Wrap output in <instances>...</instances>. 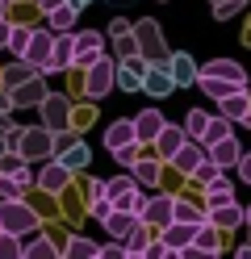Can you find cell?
<instances>
[{"mask_svg": "<svg viewBox=\"0 0 251 259\" xmlns=\"http://www.w3.org/2000/svg\"><path fill=\"white\" fill-rule=\"evenodd\" d=\"M9 29H13V25H9L5 17H0V51H5V46H9Z\"/></svg>", "mask_w": 251, "mask_h": 259, "instance_id": "50", "label": "cell"}, {"mask_svg": "<svg viewBox=\"0 0 251 259\" xmlns=\"http://www.w3.org/2000/svg\"><path fill=\"white\" fill-rule=\"evenodd\" d=\"M138 222H142V218L134 213V209H117V205H113V213H109L105 222H100V226H105V234H109V238L126 242V234H130V230H134Z\"/></svg>", "mask_w": 251, "mask_h": 259, "instance_id": "16", "label": "cell"}, {"mask_svg": "<svg viewBox=\"0 0 251 259\" xmlns=\"http://www.w3.org/2000/svg\"><path fill=\"white\" fill-rule=\"evenodd\" d=\"M130 25H134V21H126V17H113V21H109V34H126Z\"/></svg>", "mask_w": 251, "mask_h": 259, "instance_id": "48", "label": "cell"}, {"mask_svg": "<svg viewBox=\"0 0 251 259\" xmlns=\"http://www.w3.org/2000/svg\"><path fill=\"white\" fill-rule=\"evenodd\" d=\"M13 197H25V184L17 176H5L0 171V201H13Z\"/></svg>", "mask_w": 251, "mask_h": 259, "instance_id": "41", "label": "cell"}, {"mask_svg": "<svg viewBox=\"0 0 251 259\" xmlns=\"http://www.w3.org/2000/svg\"><path fill=\"white\" fill-rule=\"evenodd\" d=\"M5 5H25V0H5Z\"/></svg>", "mask_w": 251, "mask_h": 259, "instance_id": "58", "label": "cell"}, {"mask_svg": "<svg viewBox=\"0 0 251 259\" xmlns=\"http://www.w3.org/2000/svg\"><path fill=\"white\" fill-rule=\"evenodd\" d=\"M71 259H100V247L92 238H84V234H76V238H67V247H63Z\"/></svg>", "mask_w": 251, "mask_h": 259, "instance_id": "32", "label": "cell"}, {"mask_svg": "<svg viewBox=\"0 0 251 259\" xmlns=\"http://www.w3.org/2000/svg\"><path fill=\"white\" fill-rule=\"evenodd\" d=\"M21 255H25V259H55L59 247H55L50 238H29V242H21Z\"/></svg>", "mask_w": 251, "mask_h": 259, "instance_id": "33", "label": "cell"}, {"mask_svg": "<svg viewBox=\"0 0 251 259\" xmlns=\"http://www.w3.org/2000/svg\"><path fill=\"white\" fill-rule=\"evenodd\" d=\"M205 155H209V151H205V142H201V138H184V147L167 159V163H172L176 171H184V176H193L201 163H205Z\"/></svg>", "mask_w": 251, "mask_h": 259, "instance_id": "12", "label": "cell"}, {"mask_svg": "<svg viewBox=\"0 0 251 259\" xmlns=\"http://www.w3.org/2000/svg\"><path fill=\"white\" fill-rule=\"evenodd\" d=\"M0 109H13V96H9V88L0 84Z\"/></svg>", "mask_w": 251, "mask_h": 259, "instance_id": "51", "label": "cell"}, {"mask_svg": "<svg viewBox=\"0 0 251 259\" xmlns=\"http://www.w3.org/2000/svg\"><path fill=\"white\" fill-rule=\"evenodd\" d=\"M184 138H189V134H184V125H167V121H163L159 138H155V151H159V159H163V163H167V159H172V155L184 147Z\"/></svg>", "mask_w": 251, "mask_h": 259, "instance_id": "21", "label": "cell"}, {"mask_svg": "<svg viewBox=\"0 0 251 259\" xmlns=\"http://www.w3.org/2000/svg\"><path fill=\"white\" fill-rule=\"evenodd\" d=\"M55 5H67V0H38V9H42V13H50Z\"/></svg>", "mask_w": 251, "mask_h": 259, "instance_id": "53", "label": "cell"}, {"mask_svg": "<svg viewBox=\"0 0 251 259\" xmlns=\"http://www.w3.org/2000/svg\"><path fill=\"white\" fill-rule=\"evenodd\" d=\"M126 255V242H109V247H100V259H122Z\"/></svg>", "mask_w": 251, "mask_h": 259, "instance_id": "46", "label": "cell"}, {"mask_svg": "<svg viewBox=\"0 0 251 259\" xmlns=\"http://www.w3.org/2000/svg\"><path fill=\"white\" fill-rule=\"evenodd\" d=\"M193 247H197V255H218V226H213V222L197 226V234H193Z\"/></svg>", "mask_w": 251, "mask_h": 259, "instance_id": "31", "label": "cell"}, {"mask_svg": "<svg viewBox=\"0 0 251 259\" xmlns=\"http://www.w3.org/2000/svg\"><path fill=\"white\" fill-rule=\"evenodd\" d=\"M172 218H176V222H193V226H205V222H209L205 205H193V201H180V197H176V205H172Z\"/></svg>", "mask_w": 251, "mask_h": 259, "instance_id": "29", "label": "cell"}, {"mask_svg": "<svg viewBox=\"0 0 251 259\" xmlns=\"http://www.w3.org/2000/svg\"><path fill=\"white\" fill-rule=\"evenodd\" d=\"M55 159H59L63 167H71V171H84V167H88V159H92V151L84 147L76 134L59 130V134H55Z\"/></svg>", "mask_w": 251, "mask_h": 259, "instance_id": "6", "label": "cell"}, {"mask_svg": "<svg viewBox=\"0 0 251 259\" xmlns=\"http://www.w3.org/2000/svg\"><path fill=\"white\" fill-rule=\"evenodd\" d=\"M163 130V113L159 109H142L138 117H134V134H138V142H155Z\"/></svg>", "mask_w": 251, "mask_h": 259, "instance_id": "24", "label": "cell"}, {"mask_svg": "<svg viewBox=\"0 0 251 259\" xmlns=\"http://www.w3.org/2000/svg\"><path fill=\"white\" fill-rule=\"evenodd\" d=\"M147 242H151V238H147V222H138V226H134V230L126 234V255H130V259L147 255Z\"/></svg>", "mask_w": 251, "mask_h": 259, "instance_id": "34", "label": "cell"}, {"mask_svg": "<svg viewBox=\"0 0 251 259\" xmlns=\"http://www.w3.org/2000/svg\"><path fill=\"white\" fill-rule=\"evenodd\" d=\"M201 71H209V75H222V79H234V84H247V71H243L234 59H213V63H205Z\"/></svg>", "mask_w": 251, "mask_h": 259, "instance_id": "28", "label": "cell"}, {"mask_svg": "<svg viewBox=\"0 0 251 259\" xmlns=\"http://www.w3.org/2000/svg\"><path fill=\"white\" fill-rule=\"evenodd\" d=\"M172 205H176V197H151V201L142 205V222L155 226V230L167 226V222H172Z\"/></svg>", "mask_w": 251, "mask_h": 259, "instance_id": "23", "label": "cell"}, {"mask_svg": "<svg viewBox=\"0 0 251 259\" xmlns=\"http://www.w3.org/2000/svg\"><path fill=\"white\" fill-rule=\"evenodd\" d=\"M71 51H76V29H59L55 46H50V59L42 63V75H55V71H71Z\"/></svg>", "mask_w": 251, "mask_h": 259, "instance_id": "8", "label": "cell"}, {"mask_svg": "<svg viewBox=\"0 0 251 259\" xmlns=\"http://www.w3.org/2000/svg\"><path fill=\"white\" fill-rule=\"evenodd\" d=\"M205 213H209V222L218 226V230H234V226H243V205H234V201L213 205V209H205Z\"/></svg>", "mask_w": 251, "mask_h": 259, "instance_id": "25", "label": "cell"}, {"mask_svg": "<svg viewBox=\"0 0 251 259\" xmlns=\"http://www.w3.org/2000/svg\"><path fill=\"white\" fill-rule=\"evenodd\" d=\"M67 180H71V167H63L59 159H42V171L33 176V184H38L42 192H63Z\"/></svg>", "mask_w": 251, "mask_h": 259, "instance_id": "13", "label": "cell"}, {"mask_svg": "<svg viewBox=\"0 0 251 259\" xmlns=\"http://www.w3.org/2000/svg\"><path fill=\"white\" fill-rule=\"evenodd\" d=\"M46 75L38 71L33 79H25V84H17V88H9V96H13V109H38L42 101H46Z\"/></svg>", "mask_w": 251, "mask_h": 259, "instance_id": "11", "label": "cell"}, {"mask_svg": "<svg viewBox=\"0 0 251 259\" xmlns=\"http://www.w3.org/2000/svg\"><path fill=\"white\" fill-rule=\"evenodd\" d=\"M5 147L17 151L25 159V163H33V159H55V134L38 121V125H9L5 130Z\"/></svg>", "mask_w": 251, "mask_h": 259, "instance_id": "1", "label": "cell"}, {"mask_svg": "<svg viewBox=\"0 0 251 259\" xmlns=\"http://www.w3.org/2000/svg\"><path fill=\"white\" fill-rule=\"evenodd\" d=\"M243 5H247V0H213V17H218V21H226V17H234Z\"/></svg>", "mask_w": 251, "mask_h": 259, "instance_id": "44", "label": "cell"}, {"mask_svg": "<svg viewBox=\"0 0 251 259\" xmlns=\"http://www.w3.org/2000/svg\"><path fill=\"white\" fill-rule=\"evenodd\" d=\"M50 46H55V29H33L29 46H25V59L33 63V67H42V63L50 59Z\"/></svg>", "mask_w": 251, "mask_h": 259, "instance_id": "20", "label": "cell"}, {"mask_svg": "<svg viewBox=\"0 0 251 259\" xmlns=\"http://www.w3.org/2000/svg\"><path fill=\"white\" fill-rule=\"evenodd\" d=\"M88 197H92V201L105 197V180H92V184H88Z\"/></svg>", "mask_w": 251, "mask_h": 259, "instance_id": "49", "label": "cell"}, {"mask_svg": "<svg viewBox=\"0 0 251 259\" xmlns=\"http://www.w3.org/2000/svg\"><path fill=\"white\" fill-rule=\"evenodd\" d=\"M176 84H172V71H167V63H151L147 67V75H142V92H151V96H167Z\"/></svg>", "mask_w": 251, "mask_h": 259, "instance_id": "19", "label": "cell"}, {"mask_svg": "<svg viewBox=\"0 0 251 259\" xmlns=\"http://www.w3.org/2000/svg\"><path fill=\"white\" fill-rule=\"evenodd\" d=\"M151 63L142 55H130V59H117V71H113V88L122 92H138L142 88V75H147Z\"/></svg>", "mask_w": 251, "mask_h": 259, "instance_id": "10", "label": "cell"}, {"mask_svg": "<svg viewBox=\"0 0 251 259\" xmlns=\"http://www.w3.org/2000/svg\"><path fill=\"white\" fill-rule=\"evenodd\" d=\"M226 134H230V117H222V113H218V117L205 121V134H201V142H205V147H213V142L226 138Z\"/></svg>", "mask_w": 251, "mask_h": 259, "instance_id": "36", "label": "cell"}, {"mask_svg": "<svg viewBox=\"0 0 251 259\" xmlns=\"http://www.w3.org/2000/svg\"><path fill=\"white\" fill-rule=\"evenodd\" d=\"M243 226L251 230V205H243Z\"/></svg>", "mask_w": 251, "mask_h": 259, "instance_id": "54", "label": "cell"}, {"mask_svg": "<svg viewBox=\"0 0 251 259\" xmlns=\"http://www.w3.org/2000/svg\"><path fill=\"white\" fill-rule=\"evenodd\" d=\"M113 159H117V163H122L126 171L134 167V163H138V159H142V142H126V147H117V151H109Z\"/></svg>", "mask_w": 251, "mask_h": 259, "instance_id": "38", "label": "cell"}, {"mask_svg": "<svg viewBox=\"0 0 251 259\" xmlns=\"http://www.w3.org/2000/svg\"><path fill=\"white\" fill-rule=\"evenodd\" d=\"M226 201H234V184L226 180L222 171H218L213 180L205 184V209H213V205H226Z\"/></svg>", "mask_w": 251, "mask_h": 259, "instance_id": "26", "label": "cell"}, {"mask_svg": "<svg viewBox=\"0 0 251 259\" xmlns=\"http://www.w3.org/2000/svg\"><path fill=\"white\" fill-rule=\"evenodd\" d=\"M218 113H222V117H230V121L251 125V96H247V88H243V92L222 96V101H218Z\"/></svg>", "mask_w": 251, "mask_h": 259, "instance_id": "17", "label": "cell"}, {"mask_svg": "<svg viewBox=\"0 0 251 259\" xmlns=\"http://www.w3.org/2000/svg\"><path fill=\"white\" fill-rule=\"evenodd\" d=\"M105 197L117 205V209H134V213L142 218V192H138V180H134V171H126V176H113V180L105 184Z\"/></svg>", "mask_w": 251, "mask_h": 259, "instance_id": "4", "label": "cell"}, {"mask_svg": "<svg viewBox=\"0 0 251 259\" xmlns=\"http://www.w3.org/2000/svg\"><path fill=\"white\" fill-rule=\"evenodd\" d=\"M0 17H5V0H0Z\"/></svg>", "mask_w": 251, "mask_h": 259, "instance_id": "59", "label": "cell"}, {"mask_svg": "<svg viewBox=\"0 0 251 259\" xmlns=\"http://www.w3.org/2000/svg\"><path fill=\"white\" fill-rule=\"evenodd\" d=\"M0 171H5V176H21L25 171V159L17 151H5V155H0Z\"/></svg>", "mask_w": 251, "mask_h": 259, "instance_id": "43", "label": "cell"}, {"mask_svg": "<svg viewBox=\"0 0 251 259\" xmlns=\"http://www.w3.org/2000/svg\"><path fill=\"white\" fill-rule=\"evenodd\" d=\"M218 171H222V167H218V163H213V159L205 155V163H201V167L193 171V180H197V184H209V180H213V176H218Z\"/></svg>", "mask_w": 251, "mask_h": 259, "instance_id": "45", "label": "cell"}, {"mask_svg": "<svg viewBox=\"0 0 251 259\" xmlns=\"http://www.w3.org/2000/svg\"><path fill=\"white\" fill-rule=\"evenodd\" d=\"M193 234H197V226L193 222H167V226H159V238L167 242V247H172V255H180L184 247H189V242H193Z\"/></svg>", "mask_w": 251, "mask_h": 259, "instance_id": "15", "label": "cell"}, {"mask_svg": "<svg viewBox=\"0 0 251 259\" xmlns=\"http://www.w3.org/2000/svg\"><path fill=\"white\" fill-rule=\"evenodd\" d=\"M71 5H76V9H88V5H92V0H71Z\"/></svg>", "mask_w": 251, "mask_h": 259, "instance_id": "56", "label": "cell"}, {"mask_svg": "<svg viewBox=\"0 0 251 259\" xmlns=\"http://www.w3.org/2000/svg\"><path fill=\"white\" fill-rule=\"evenodd\" d=\"M126 142H138V134H134V117L109 121V130H105V151H117V147H126Z\"/></svg>", "mask_w": 251, "mask_h": 259, "instance_id": "22", "label": "cell"}, {"mask_svg": "<svg viewBox=\"0 0 251 259\" xmlns=\"http://www.w3.org/2000/svg\"><path fill=\"white\" fill-rule=\"evenodd\" d=\"M42 226L38 218V209L25 205V197H13V201H0V230H9V234H33Z\"/></svg>", "mask_w": 251, "mask_h": 259, "instance_id": "2", "label": "cell"}, {"mask_svg": "<svg viewBox=\"0 0 251 259\" xmlns=\"http://www.w3.org/2000/svg\"><path fill=\"white\" fill-rule=\"evenodd\" d=\"M76 13H80V9L67 0V5H55V9L46 13V21H50V29H55V34H59V29H76Z\"/></svg>", "mask_w": 251, "mask_h": 259, "instance_id": "30", "label": "cell"}, {"mask_svg": "<svg viewBox=\"0 0 251 259\" xmlns=\"http://www.w3.org/2000/svg\"><path fill=\"white\" fill-rule=\"evenodd\" d=\"M9 125H13V117H9V109H0V134H5Z\"/></svg>", "mask_w": 251, "mask_h": 259, "instance_id": "52", "label": "cell"}, {"mask_svg": "<svg viewBox=\"0 0 251 259\" xmlns=\"http://www.w3.org/2000/svg\"><path fill=\"white\" fill-rule=\"evenodd\" d=\"M33 75H38V67H33L29 59H17V63H9V67H5L0 84H5V88H17V84H25V79H33Z\"/></svg>", "mask_w": 251, "mask_h": 259, "instance_id": "27", "label": "cell"}, {"mask_svg": "<svg viewBox=\"0 0 251 259\" xmlns=\"http://www.w3.org/2000/svg\"><path fill=\"white\" fill-rule=\"evenodd\" d=\"M113 71H117V63H113L109 55H100L92 67H88V75H84V96H88V101L109 96V88H113Z\"/></svg>", "mask_w": 251, "mask_h": 259, "instance_id": "7", "label": "cell"}, {"mask_svg": "<svg viewBox=\"0 0 251 259\" xmlns=\"http://www.w3.org/2000/svg\"><path fill=\"white\" fill-rule=\"evenodd\" d=\"M5 151H9V147H5V134H0V155H5Z\"/></svg>", "mask_w": 251, "mask_h": 259, "instance_id": "57", "label": "cell"}, {"mask_svg": "<svg viewBox=\"0 0 251 259\" xmlns=\"http://www.w3.org/2000/svg\"><path fill=\"white\" fill-rule=\"evenodd\" d=\"M17 255H21V234L0 230V259H17Z\"/></svg>", "mask_w": 251, "mask_h": 259, "instance_id": "42", "label": "cell"}, {"mask_svg": "<svg viewBox=\"0 0 251 259\" xmlns=\"http://www.w3.org/2000/svg\"><path fill=\"white\" fill-rule=\"evenodd\" d=\"M239 176H243V184H251V151L239 155Z\"/></svg>", "mask_w": 251, "mask_h": 259, "instance_id": "47", "label": "cell"}, {"mask_svg": "<svg viewBox=\"0 0 251 259\" xmlns=\"http://www.w3.org/2000/svg\"><path fill=\"white\" fill-rule=\"evenodd\" d=\"M100 55H105V34H100V29H80L76 51H71V71H88Z\"/></svg>", "mask_w": 251, "mask_h": 259, "instance_id": "5", "label": "cell"}, {"mask_svg": "<svg viewBox=\"0 0 251 259\" xmlns=\"http://www.w3.org/2000/svg\"><path fill=\"white\" fill-rule=\"evenodd\" d=\"M134 38H138V55L147 63H167V46H163V29L155 17H142V21H134Z\"/></svg>", "mask_w": 251, "mask_h": 259, "instance_id": "3", "label": "cell"}, {"mask_svg": "<svg viewBox=\"0 0 251 259\" xmlns=\"http://www.w3.org/2000/svg\"><path fill=\"white\" fill-rule=\"evenodd\" d=\"M167 71H172V84L176 88H193L197 84V63H193V55H184V51H176V55H167Z\"/></svg>", "mask_w": 251, "mask_h": 259, "instance_id": "14", "label": "cell"}, {"mask_svg": "<svg viewBox=\"0 0 251 259\" xmlns=\"http://www.w3.org/2000/svg\"><path fill=\"white\" fill-rule=\"evenodd\" d=\"M42 113V125L50 130V134H59V130H67V121H71V101H67L63 92H46V101L38 105Z\"/></svg>", "mask_w": 251, "mask_h": 259, "instance_id": "9", "label": "cell"}, {"mask_svg": "<svg viewBox=\"0 0 251 259\" xmlns=\"http://www.w3.org/2000/svg\"><path fill=\"white\" fill-rule=\"evenodd\" d=\"M205 151H209V159H213L222 171H226V167H239V155H243L239 138H230V134H226V138H218L213 147H205Z\"/></svg>", "mask_w": 251, "mask_h": 259, "instance_id": "18", "label": "cell"}, {"mask_svg": "<svg viewBox=\"0 0 251 259\" xmlns=\"http://www.w3.org/2000/svg\"><path fill=\"white\" fill-rule=\"evenodd\" d=\"M29 34H33V29H25V25H13V29H9V46H5V51H9V55H17V59H25Z\"/></svg>", "mask_w": 251, "mask_h": 259, "instance_id": "37", "label": "cell"}, {"mask_svg": "<svg viewBox=\"0 0 251 259\" xmlns=\"http://www.w3.org/2000/svg\"><path fill=\"white\" fill-rule=\"evenodd\" d=\"M239 255H243V259H251V242H247V247H239Z\"/></svg>", "mask_w": 251, "mask_h": 259, "instance_id": "55", "label": "cell"}, {"mask_svg": "<svg viewBox=\"0 0 251 259\" xmlns=\"http://www.w3.org/2000/svg\"><path fill=\"white\" fill-rule=\"evenodd\" d=\"M205 121H209V113H205V109H193L189 117H184V134H189V138H201V134H205Z\"/></svg>", "mask_w": 251, "mask_h": 259, "instance_id": "40", "label": "cell"}, {"mask_svg": "<svg viewBox=\"0 0 251 259\" xmlns=\"http://www.w3.org/2000/svg\"><path fill=\"white\" fill-rule=\"evenodd\" d=\"M113 51H117V59L138 55V38H134V25L126 29V34H113Z\"/></svg>", "mask_w": 251, "mask_h": 259, "instance_id": "39", "label": "cell"}, {"mask_svg": "<svg viewBox=\"0 0 251 259\" xmlns=\"http://www.w3.org/2000/svg\"><path fill=\"white\" fill-rule=\"evenodd\" d=\"M130 171H134V180L147 184V188H155V184H159V163H155V159H138Z\"/></svg>", "mask_w": 251, "mask_h": 259, "instance_id": "35", "label": "cell"}]
</instances>
